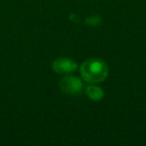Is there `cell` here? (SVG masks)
<instances>
[{
  "instance_id": "1",
  "label": "cell",
  "mask_w": 146,
  "mask_h": 146,
  "mask_svg": "<svg viewBox=\"0 0 146 146\" xmlns=\"http://www.w3.org/2000/svg\"><path fill=\"white\" fill-rule=\"evenodd\" d=\"M80 74L88 83H99L108 75L107 64L99 58H89L80 66Z\"/></svg>"
},
{
  "instance_id": "2",
  "label": "cell",
  "mask_w": 146,
  "mask_h": 146,
  "mask_svg": "<svg viewBox=\"0 0 146 146\" xmlns=\"http://www.w3.org/2000/svg\"><path fill=\"white\" fill-rule=\"evenodd\" d=\"M59 89L62 92L67 95H78L81 92L83 86L80 78L74 75H66L59 80Z\"/></svg>"
},
{
  "instance_id": "3",
  "label": "cell",
  "mask_w": 146,
  "mask_h": 146,
  "mask_svg": "<svg viewBox=\"0 0 146 146\" xmlns=\"http://www.w3.org/2000/svg\"><path fill=\"white\" fill-rule=\"evenodd\" d=\"M51 68L58 74H68L74 72L78 68V64L76 62L67 57H59L52 62Z\"/></svg>"
},
{
  "instance_id": "4",
  "label": "cell",
  "mask_w": 146,
  "mask_h": 146,
  "mask_svg": "<svg viewBox=\"0 0 146 146\" xmlns=\"http://www.w3.org/2000/svg\"><path fill=\"white\" fill-rule=\"evenodd\" d=\"M86 95L94 102H99L103 99L104 97V90L96 86L95 83H90L87 88H86Z\"/></svg>"
}]
</instances>
